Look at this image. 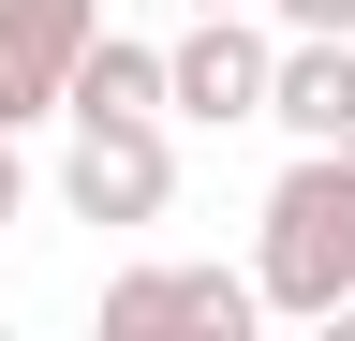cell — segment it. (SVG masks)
Wrapping results in <instances>:
<instances>
[{"label": "cell", "mask_w": 355, "mask_h": 341, "mask_svg": "<svg viewBox=\"0 0 355 341\" xmlns=\"http://www.w3.org/2000/svg\"><path fill=\"white\" fill-rule=\"evenodd\" d=\"M252 312H296V326H340L355 312V178L340 149H296L252 208Z\"/></svg>", "instance_id": "6da1fadb"}, {"label": "cell", "mask_w": 355, "mask_h": 341, "mask_svg": "<svg viewBox=\"0 0 355 341\" xmlns=\"http://www.w3.org/2000/svg\"><path fill=\"white\" fill-rule=\"evenodd\" d=\"M163 193H178V119L74 104V149H60V208L74 223H163Z\"/></svg>", "instance_id": "7a4b0ae2"}, {"label": "cell", "mask_w": 355, "mask_h": 341, "mask_svg": "<svg viewBox=\"0 0 355 341\" xmlns=\"http://www.w3.org/2000/svg\"><path fill=\"white\" fill-rule=\"evenodd\" d=\"M266 45H282V30H266L252 0L193 15V30L163 45V119H193V134H237V119H266Z\"/></svg>", "instance_id": "3957f363"}, {"label": "cell", "mask_w": 355, "mask_h": 341, "mask_svg": "<svg viewBox=\"0 0 355 341\" xmlns=\"http://www.w3.org/2000/svg\"><path fill=\"white\" fill-rule=\"evenodd\" d=\"M163 326L237 341L252 326V267H119L104 282V341H163Z\"/></svg>", "instance_id": "277c9868"}, {"label": "cell", "mask_w": 355, "mask_h": 341, "mask_svg": "<svg viewBox=\"0 0 355 341\" xmlns=\"http://www.w3.org/2000/svg\"><path fill=\"white\" fill-rule=\"evenodd\" d=\"M89 30H104V0H0V134L60 119V74Z\"/></svg>", "instance_id": "5b68a950"}, {"label": "cell", "mask_w": 355, "mask_h": 341, "mask_svg": "<svg viewBox=\"0 0 355 341\" xmlns=\"http://www.w3.org/2000/svg\"><path fill=\"white\" fill-rule=\"evenodd\" d=\"M266 119L296 149H340L355 134V30H282L266 45Z\"/></svg>", "instance_id": "8992f818"}, {"label": "cell", "mask_w": 355, "mask_h": 341, "mask_svg": "<svg viewBox=\"0 0 355 341\" xmlns=\"http://www.w3.org/2000/svg\"><path fill=\"white\" fill-rule=\"evenodd\" d=\"M74 104H133V119H163V45H133V30H89L74 74H60V119Z\"/></svg>", "instance_id": "52a82bcc"}, {"label": "cell", "mask_w": 355, "mask_h": 341, "mask_svg": "<svg viewBox=\"0 0 355 341\" xmlns=\"http://www.w3.org/2000/svg\"><path fill=\"white\" fill-rule=\"evenodd\" d=\"M266 30H355V0H252Z\"/></svg>", "instance_id": "ba28073f"}, {"label": "cell", "mask_w": 355, "mask_h": 341, "mask_svg": "<svg viewBox=\"0 0 355 341\" xmlns=\"http://www.w3.org/2000/svg\"><path fill=\"white\" fill-rule=\"evenodd\" d=\"M15 208H30V163H15V134H0V223H15Z\"/></svg>", "instance_id": "9c48e42d"}, {"label": "cell", "mask_w": 355, "mask_h": 341, "mask_svg": "<svg viewBox=\"0 0 355 341\" xmlns=\"http://www.w3.org/2000/svg\"><path fill=\"white\" fill-rule=\"evenodd\" d=\"M178 15H222V0H178Z\"/></svg>", "instance_id": "30bf717a"}, {"label": "cell", "mask_w": 355, "mask_h": 341, "mask_svg": "<svg viewBox=\"0 0 355 341\" xmlns=\"http://www.w3.org/2000/svg\"><path fill=\"white\" fill-rule=\"evenodd\" d=\"M340 178H355V134H340Z\"/></svg>", "instance_id": "8fae6325"}]
</instances>
